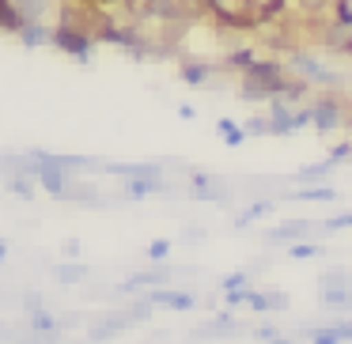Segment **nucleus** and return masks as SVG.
I'll return each instance as SVG.
<instances>
[{
  "label": "nucleus",
  "instance_id": "obj_1",
  "mask_svg": "<svg viewBox=\"0 0 352 344\" xmlns=\"http://www.w3.org/2000/svg\"><path fill=\"white\" fill-rule=\"evenodd\" d=\"M284 91V65L254 61L243 76V99H276Z\"/></svg>",
  "mask_w": 352,
  "mask_h": 344
},
{
  "label": "nucleus",
  "instance_id": "obj_2",
  "mask_svg": "<svg viewBox=\"0 0 352 344\" xmlns=\"http://www.w3.org/2000/svg\"><path fill=\"white\" fill-rule=\"evenodd\" d=\"M208 8L228 27H258L261 23V12L254 8V0H208Z\"/></svg>",
  "mask_w": 352,
  "mask_h": 344
},
{
  "label": "nucleus",
  "instance_id": "obj_3",
  "mask_svg": "<svg viewBox=\"0 0 352 344\" xmlns=\"http://www.w3.org/2000/svg\"><path fill=\"white\" fill-rule=\"evenodd\" d=\"M0 31H27V16L16 0H0Z\"/></svg>",
  "mask_w": 352,
  "mask_h": 344
},
{
  "label": "nucleus",
  "instance_id": "obj_4",
  "mask_svg": "<svg viewBox=\"0 0 352 344\" xmlns=\"http://www.w3.org/2000/svg\"><path fill=\"white\" fill-rule=\"evenodd\" d=\"M152 303H167V306H175V310H190L193 299L190 295H175V291H155Z\"/></svg>",
  "mask_w": 352,
  "mask_h": 344
},
{
  "label": "nucleus",
  "instance_id": "obj_5",
  "mask_svg": "<svg viewBox=\"0 0 352 344\" xmlns=\"http://www.w3.org/2000/svg\"><path fill=\"white\" fill-rule=\"evenodd\" d=\"M254 8L261 12V19H273L284 12V0H254Z\"/></svg>",
  "mask_w": 352,
  "mask_h": 344
},
{
  "label": "nucleus",
  "instance_id": "obj_6",
  "mask_svg": "<svg viewBox=\"0 0 352 344\" xmlns=\"http://www.w3.org/2000/svg\"><path fill=\"white\" fill-rule=\"evenodd\" d=\"M296 197H299V200H333L337 193H333V190H299Z\"/></svg>",
  "mask_w": 352,
  "mask_h": 344
},
{
  "label": "nucleus",
  "instance_id": "obj_7",
  "mask_svg": "<svg viewBox=\"0 0 352 344\" xmlns=\"http://www.w3.org/2000/svg\"><path fill=\"white\" fill-rule=\"evenodd\" d=\"M205 76H208L205 65H186V69H182V80H190V84H201Z\"/></svg>",
  "mask_w": 352,
  "mask_h": 344
},
{
  "label": "nucleus",
  "instance_id": "obj_8",
  "mask_svg": "<svg viewBox=\"0 0 352 344\" xmlns=\"http://www.w3.org/2000/svg\"><path fill=\"white\" fill-rule=\"evenodd\" d=\"M220 137H228V144H243V133H239L231 122H220Z\"/></svg>",
  "mask_w": 352,
  "mask_h": 344
},
{
  "label": "nucleus",
  "instance_id": "obj_9",
  "mask_svg": "<svg viewBox=\"0 0 352 344\" xmlns=\"http://www.w3.org/2000/svg\"><path fill=\"white\" fill-rule=\"evenodd\" d=\"M80 276H84V268H80V265H65V268H57V280H65V284H69V280H80Z\"/></svg>",
  "mask_w": 352,
  "mask_h": 344
},
{
  "label": "nucleus",
  "instance_id": "obj_10",
  "mask_svg": "<svg viewBox=\"0 0 352 344\" xmlns=\"http://www.w3.org/2000/svg\"><path fill=\"white\" fill-rule=\"evenodd\" d=\"M269 212V205H254V208H246V216H239V223H250V220H258V216H265Z\"/></svg>",
  "mask_w": 352,
  "mask_h": 344
},
{
  "label": "nucleus",
  "instance_id": "obj_11",
  "mask_svg": "<svg viewBox=\"0 0 352 344\" xmlns=\"http://www.w3.org/2000/svg\"><path fill=\"white\" fill-rule=\"evenodd\" d=\"M318 253H322V246H296L292 257H318Z\"/></svg>",
  "mask_w": 352,
  "mask_h": 344
},
{
  "label": "nucleus",
  "instance_id": "obj_12",
  "mask_svg": "<svg viewBox=\"0 0 352 344\" xmlns=\"http://www.w3.org/2000/svg\"><path fill=\"white\" fill-rule=\"evenodd\" d=\"M246 133H269V125H265V117H254L250 125H246Z\"/></svg>",
  "mask_w": 352,
  "mask_h": 344
},
{
  "label": "nucleus",
  "instance_id": "obj_13",
  "mask_svg": "<svg viewBox=\"0 0 352 344\" xmlns=\"http://www.w3.org/2000/svg\"><path fill=\"white\" fill-rule=\"evenodd\" d=\"M167 250H170L167 242H155V246H152V250H148V253H152V257H167Z\"/></svg>",
  "mask_w": 352,
  "mask_h": 344
},
{
  "label": "nucleus",
  "instance_id": "obj_14",
  "mask_svg": "<svg viewBox=\"0 0 352 344\" xmlns=\"http://www.w3.org/2000/svg\"><path fill=\"white\" fill-rule=\"evenodd\" d=\"M299 4H303V8H311V12H318V8H326L329 0H299Z\"/></svg>",
  "mask_w": 352,
  "mask_h": 344
},
{
  "label": "nucleus",
  "instance_id": "obj_15",
  "mask_svg": "<svg viewBox=\"0 0 352 344\" xmlns=\"http://www.w3.org/2000/svg\"><path fill=\"white\" fill-rule=\"evenodd\" d=\"M329 227H352V216H337V220H329Z\"/></svg>",
  "mask_w": 352,
  "mask_h": 344
},
{
  "label": "nucleus",
  "instance_id": "obj_16",
  "mask_svg": "<svg viewBox=\"0 0 352 344\" xmlns=\"http://www.w3.org/2000/svg\"><path fill=\"white\" fill-rule=\"evenodd\" d=\"M12 185H16V190L23 193V197H31V185H27V178H16V182H12Z\"/></svg>",
  "mask_w": 352,
  "mask_h": 344
},
{
  "label": "nucleus",
  "instance_id": "obj_17",
  "mask_svg": "<svg viewBox=\"0 0 352 344\" xmlns=\"http://www.w3.org/2000/svg\"><path fill=\"white\" fill-rule=\"evenodd\" d=\"M0 257H4V246H0Z\"/></svg>",
  "mask_w": 352,
  "mask_h": 344
}]
</instances>
